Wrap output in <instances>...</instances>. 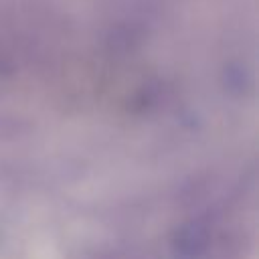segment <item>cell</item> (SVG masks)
<instances>
[{
	"mask_svg": "<svg viewBox=\"0 0 259 259\" xmlns=\"http://www.w3.org/2000/svg\"><path fill=\"white\" fill-rule=\"evenodd\" d=\"M208 241H210V235L204 225L188 223V225L180 227V231H176L172 249L178 259H198L206 251Z\"/></svg>",
	"mask_w": 259,
	"mask_h": 259,
	"instance_id": "obj_1",
	"label": "cell"
}]
</instances>
